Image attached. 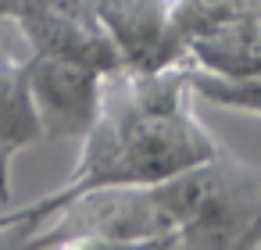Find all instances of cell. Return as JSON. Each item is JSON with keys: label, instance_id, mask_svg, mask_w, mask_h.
I'll list each match as a JSON object with an SVG mask.
<instances>
[{"label": "cell", "instance_id": "obj_8", "mask_svg": "<svg viewBox=\"0 0 261 250\" xmlns=\"http://www.w3.org/2000/svg\"><path fill=\"white\" fill-rule=\"evenodd\" d=\"M18 47H25L18 33L0 36V204L11 200V161L47 136L29 86V54Z\"/></svg>", "mask_w": 261, "mask_h": 250}, {"label": "cell", "instance_id": "obj_1", "mask_svg": "<svg viewBox=\"0 0 261 250\" xmlns=\"http://www.w3.org/2000/svg\"><path fill=\"white\" fill-rule=\"evenodd\" d=\"M197 90L190 58L158 72H111L97 125L83 136L75 172L50 193L18 207V225L4 236L25 243L65 200L100 186H154L204 164L222 143L193 111ZM0 236V239H4Z\"/></svg>", "mask_w": 261, "mask_h": 250}, {"label": "cell", "instance_id": "obj_4", "mask_svg": "<svg viewBox=\"0 0 261 250\" xmlns=\"http://www.w3.org/2000/svg\"><path fill=\"white\" fill-rule=\"evenodd\" d=\"M0 22L11 25L36 58L75 61L108 75L125 68L93 0H0Z\"/></svg>", "mask_w": 261, "mask_h": 250}, {"label": "cell", "instance_id": "obj_9", "mask_svg": "<svg viewBox=\"0 0 261 250\" xmlns=\"http://www.w3.org/2000/svg\"><path fill=\"white\" fill-rule=\"evenodd\" d=\"M190 79H193L197 100L261 115V75H222V72H211V68H200L197 61H190Z\"/></svg>", "mask_w": 261, "mask_h": 250}, {"label": "cell", "instance_id": "obj_6", "mask_svg": "<svg viewBox=\"0 0 261 250\" xmlns=\"http://www.w3.org/2000/svg\"><path fill=\"white\" fill-rule=\"evenodd\" d=\"M104 82L108 72L100 68L29 54V86L50 140H83L97 125L104 107Z\"/></svg>", "mask_w": 261, "mask_h": 250}, {"label": "cell", "instance_id": "obj_2", "mask_svg": "<svg viewBox=\"0 0 261 250\" xmlns=\"http://www.w3.org/2000/svg\"><path fill=\"white\" fill-rule=\"evenodd\" d=\"M154 186L175 221V246H261V168L229 147Z\"/></svg>", "mask_w": 261, "mask_h": 250}, {"label": "cell", "instance_id": "obj_10", "mask_svg": "<svg viewBox=\"0 0 261 250\" xmlns=\"http://www.w3.org/2000/svg\"><path fill=\"white\" fill-rule=\"evenodd\" d=\"M15 225H18V211H4V214H0V232H8Z\"/></svg>", "mask_w": 261, "mask_h": 250}, {"label": "cell", "instance_id": "obj_5", "mask_svg": "<svg viewBox=\"0 0 261 250\" xmlns=\"http://www.w3.org/2000/svg\"><path fill=\"white\" fill-rule=\"evenodd\" d=\"M186 58L222 75H261V0H175Z\"/></svg>", "mask_w": 261, "mask_h": 250}, {"label": "cell", "instance_id": "obj_3", "mask_svg": "<svg viewBox=\"0 0 261 250\" xmlns=\"http://www.w3.org/2000/svg\"><path fill=\"white\" fill-rule=\"evenodd\" d=\"M25 246H175L158 186H100L65 200Z\"/></svg>", "mask_w": 261, "mask_h": 250}, {"label": "cell", "instance_id": "obj_7", "mask_svg": "<svg viewBox=\"0 0 261 250\" xmlns=\"http://www.w3.org/2000/svg\"><path fill=\"white\" fill-rule=\"evenodd\" d=\"M93 11L115 40L125 72H158L186 58L175 0H93Z\"/></svg>", "mask_w": 261, "mask_h": 250}]
</instances>
